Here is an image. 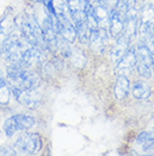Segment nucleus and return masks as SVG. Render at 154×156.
Listing matches in <instances>:
<instances>
[{
  "mask_svg": "<svg viewBox=\"0 0 154 156\" xmlns=\"http://www.w3.org/2000/svg\"><path fill=\"white\" fill-rule=\"evenodd\" d=\"M112 9H109L108 7L104 6L100 2H97V6L93 7V14L96 16V20L98 22V26L100 28L108 30L109 25V18H110V12Z\"/></svg>",
  "mask_w": 154,
  "mask_h": 156,
  "instance_id": "15",
  "label": "nucleus"
},
{
  "mask_svg": "<svg viewBox=\"0 0 154 156\" xmlns=\"http://www.w3.org/2000/svg\"><path fill=\"white\" fill-rule=\"evenodd\" d=\"M129 42H131V39L128 37L126 34L122 33L117 40H116L115 44L112 45V52H110V58H112V61L115 65L119 62V60L123 58V55L126 53V51L129 49Z\"/></svg>",
  "mask_w": 154,
  "mask_h": 156,
  "instance_id": "11",
  "label": "nucleus"
},
{
  "mask_svg": "<svg viewBox=\"0 0 154 156\" xmlns=\"http://www.w3.org/2000/svg\"><path fill=\"white\" fill-rule=\"evenodd\" d=\"M66 4L70 12H82V10L85 12L90 1L89 0H66Z\"/></svg>",
  "mask_w": 154,
  "mask_h": 156,
  "instance_id": "20",
  "label": "nucleus"
},
{
  "mask_svg": "<svg viewBox=\"0 0 154 156\" xmlns=\"http://www.w3.org/2000/svg\"><path fill=\"white\" fill-rule=\"evenodd\" d=\"M132 94L137 100H147L151 96L150 87L143 82L135 83L132 87Z\"/></svg>",
  "mask_w": 154,
  "mask_h": 156,
  "instance_id": "18",
  "label": "nucleus"
},
{
  "mask_svg": "<svg viewBox=\"0 0 154 156\" xmlns=\"http://www.w3.org/2000/svg\"><path fill=\"white\" fill-rule=\"evenodd\" d=\"M139 31V12L134 8L128 9L125 16V27H124V34L132 39L136 36V33Z\"/></svg>",
  "mask_w": 154,
  "mask_h": 156,
  "instance_id": "13",
  "label": "nucleus"
},
{
  "mask_svg": "<svg viewBox=\"0 0 154 156\" xmlns=\"http://www.w3.org/2000/svg\"><path fill=\"white\" fill-rule=\"evenodd\" d=\"M12 96V88L8 84L7 79L0 77V104L6 105L10 101Z\"/></svg>",
  "mask_w": 154,
  "mask_h": 156,
  "instance_id": "19",
  "label": "nucleus"
},
{
  "mask_svg": "<svg viewBox=\"0 0 154 156\" xmlns=\"http://www.w3.org/2000/svg\"><path fill=\"white\" fill-rule=\"evenodd\" d=\"M96 1H99V0H96Z\"/></svg>",
  "mask_w": 154,
  "mask_h": 156,
  "instance_id": "26",
  "label": "nucleus"
},
{
  "mask_svg": "<svg viewBox=\"0 0 154 156\" xmlns=\"http://www.w3.org/2000/svg\"><path fill=\"white\" fill-rule=\"evenodd\" d=\"M136 67V49L129 48L119 62L116 65V70L119 75H126L131 73Z\"/></svg>",
  "mask_w": 154,
  "mask_h": 156,
  "instance_id": "10",
  "label": "nucleus"
},
{
  "mask_svg": "<svg viewBox=\"0 0 154 156\" xmlns=\"http://www.w3.org/2000/svg\"><path fill=\"white\" fill-rule=\"evenodd\" d=\"M69 58L72 60L74 66L77 67H83L85 62V57L83 55V52L80 51L79 49H71Z\"/></svg>",
  "mask_w": 154,
  "mask_h": 156,
  "instance_id": "21",
  "label": "nucleus"
},
{
  "mask_svg": "<svg viewBox=\"0 0 154 156\" xmlns=\"http://www.w3.org/2000/svg\"><path fill=\"white\" fill-rule=\"evenodd\" d=\"M12 94L15 96L17 102L28 109H36L42 103V94L37 88H18V87H10Z\"/></svg>",
  "mask_w": 154,
  "mask_h": 156,
  "instance_id": "7",
  "label": "nucleus"
},
{
  "mask_svg": "<svg viewBox=\"0 0 154 156\" xmlns=\"http://www.w3.org/2000/svg\"><path fill=\"white\" fill-rule=\"evenodd\" d=\"M16 23H17L20 33L33 47L42 51L43 53L49 51L46 42L44 40L43 30L39 25L38 20H36V17H34L33 15L22 16L19 20H16Z\"/></svg>",
  "mask_w": 154,
  "mask_h": 156,
  "instance_id": "2",
  "label": "nucleus"
},
{
  "mask_svg": "<svg viewBox=\"0 0 154 156\" xmlns=\"http://www.w3.org/2000/svg\"><path fill=\"white\" fill-rule=\"evenodd\" d=\"M14 148L18 154L35 155L42 148V139L38 133H25L16 140Z\"/></svg>",
  "mask_w": 154,
  "mask_h": 156,
  "instance_id": "3",
  "label": "nucleus"
},
{
  "mask_svg": "<svg viewBox=\"0 0 154 156\" xmlns=\"http://www.w3.org/2000/svg\"><path fill=\"white\" fill-rule=\"evenodd\" d=\"M136 144L144 153H151L154 151V136L150 133H141L136 138Z\"/></svg>",
  "mask_w": 154,
  "mask_h": 156,
  "instance_id": "17",
  "label": "nucleus"
},
{
  "mask_svg": "<svg viewBox=\"0 0 154 156\" xmlns=\"http://www.w3.org/2000/svg\"><path fill=\"white\" fill-rule=\"evenodd\" d=\"M122 2H123L127 9H131V8H134L135 5H136V0H120Z\"/></svg>",
  "mask_w": 154,
  "mask_h": 156,
  "instance_id": "24",
  "label": "nucleus"
},
{
  "mask_svg": "<svg viewBox=\"0 0 154 156\" xmlns=\"http://www.w3.org/2000/svg\"><path fill=\"white\" fill-rule=\"evenodd\" d=\"M129 90H131V84H129L127 76L126 75H119L115 83V90H114L115 98H118V100H123L128 95Z\"/></svg>",
  "mask_w": 154,
  "mask_h": 156,
  "instance_id": "16",
  "label": "nucleus"
},
{
  "mask_svg": "<svg viewBox=\"0 0 154 156\" xmlns=\"http://www.w3.org/2000/svg\"><path fill=\"white\" fill-rule=\"evenodd\" d=\"M15 148L9 146H0V155H17Z\"/></svg>",
  "mask_w": 154,
  "mask_h": 156,
  "instance_id": "22",
  "label": "nucleus"
},
{
  "mask_svg": "<svg viewBox=\"0 0 154 156\" xmlns=\"http://www.w3.org/2000/svg\"><path fill=\"white\" fill-rule=\"evenodd\" d=\"M17 28H18V26H17L16 20L12 17H10V16L5 17L0 22V53L2 51L4 42L12 35Z\"/></svg>",
  "mask_w": 154,
  "mask_h": 156,
  "instance_id": "14",
  "label": "nucleus"
},
{
  "mask_svg": "<svg viewBox=\"0 0 154 156\" xmlns=\"http://www.w3.org/2000/svg\"><path fill=\"white\" fill-rule=\"evenodd\" d=\"M35 119L27 114H15L8 118L4 125V131L7 137H12L18 131H25L34 127Z\"/></svg>",
  "mask_w": 154,
  "mask_h": 156,
  "instance_id": "4",
  "label": "nucleus"
},
{
  "mask_svg": "<svg viewBox=\"0 0 154 156\" xmlns=\"http://www.w3.org/2000/svg\"><path fill=\"white\" fill-rule=\"evenodd\" d=\"M136 49V68L143 78H150L152 75V66L154 57L146 44H139Z\"/></svg>",
  "mask_w": 154,
  "mask_h": 156,
  "instance_id": "6",
  "label": "nucleus"
},
{
  "mask_svg": "<svg viewBox=\"0 0 154 156\" xmlns=\"http://www.w3.org/2000/svg\"><path fill=\"white\" fill-rule=\"evenodd\" d=\"M146 43H147L146 45L149 47V49H150V51L152 52V55H153V57H154V34L147 40Z\"/></svg>",
  "mask_w": 154,
  "mask_h": 156,
  "instance_id": "23",
  "label": "nucleus"
},
{
  "mask_svg": "<svg viewBox=\"0 0 154 156\" xmlns=\"http://www.w3.org/2000/svg\"><path fill=\"white\" fill-rule=\"evenodd\" d=\"M58 16V34L68 43H73L77 39V31L74 27L70 12H59Z\"/></svg>",
  "mask_w": 154,
  "mask_h": 156,
  "instance_id": "8",
  "label": "nucleus"
},
{
  "mask_svg": "<svg viewBox=\"0 0 154 156\" xmlns=\"http://www.w3.org/2000/svg\"><path fill=\"white\" fill-rule=\"evenodd\" d=\"M139 33L145 42L154 34V6L144 5L139 14Z\"/></svg>",
  "mask_w": 154,
  "mask_h": 156,
  "instance_id": "5",
  "label": "nucleus"
},
{
  "mask_svg": "<svg viewBox=\"0 0 154 156\" xmlns=\"http://www.w3.org/2000/svg\"><path fill=\"white\" fill-rule=\"evenodd\" d=\"M108 30L105 28H97L93 31H90L89 34V44L95 52L102 53L106 50L108 43Z\"/></svg>",
  "mask_w": 154,
  "mask_h": 156,
  "instance_id": "9",
  "label": "nucleus"
},
{
  "mask_svg": "<svg viewBox=\"0 0 154 156\" xmlns=\"http://www.w3.org/2000/svg\"><path fill=\"white\" fill-rule=\"evenodd\" d=\"M125 16L122 12H117L116 9H112L110 12V18H109V25H108V30H109V34L112 37H118V36L124 32L125 27Z\"/></svg>",
  "mask_w": 154,
  "mask_h": 156,
  "instance_id": "12",
  "label": "nucleus"
},
{
  "mask_svg": "<svg viewBox=\"0 0 154 156\" xmlns=\"http://www.w3.org/2000/svg\"><path fill=\"white\" fill-rule=\"evenodd\" d=\"M6 79L10 87L18 88H38L41 84L38 74L22 65H9Z\"/></svg>",
  "mask_w": 154,
  "mask_h": 156,
  "instance_id": "1",
  "label": "nucleus"
},
{
  "mask_svg": "<svg viewBox=\"0 0 154 156\" xmlns=\"http://www.w3.org/2000/svg\"><path fill=\"white\" fill-rule=\"evenodd\" d=\"M32 1H36V2H39V1H42V0H32Z\"/></svg>",
  "mask_w": 154,
  "mask_h": 156,
  "instance_id": "25",
  "label": "nucleus"
}]
</instances>
